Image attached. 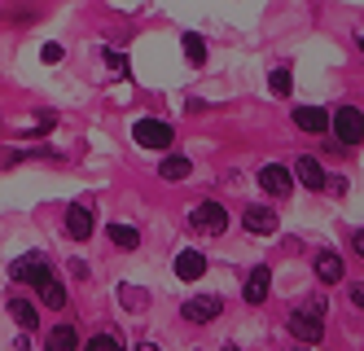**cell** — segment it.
<instances>
[{
	"label": "cell",
	"mask_w": 364,
	"mask_h": 351,
	"mask_svg": "<svg viewBox=\"0 0 364 351\" xmlns=\"http://www.w3.org/2000/svg\"><path fill=\"white\" fill-rule=\"evenodd\" d=\"M294 176H299V184H307V189H316V194H321V189H325V167L316 163V158H311V154H299V163H294Z\"/></svg>",
	"instance_id": "7c38bea8"
},
{
	"label": "cell",
	"mask_w": 364,
	"mask_h": 351,
	"mask_svg": "<svg viewBox=\"0 0 364 351\" xmlns=\"http://www.w3.org/2000/svg\"><path fill=\"white\" fill-rule=\"evenodd\" d=\"M106 237H110V246H114V251H136V246H141V233H136L132 224H110Z\"/></svg>",
	"instance_id": "e0dca14e"
},
{
	"label": "cell",
	"mask_w": 364,
	"mask_h": 351,
	"mask_svg": "<svg viewBox=\"0 0 364 351\" xmlns=\"http://www.w3.org/2000/svg\"><path fill=\"white\" fill-rule=\"evenodd\" d=\"M311 268H316V281H325V285L343 281V255H333V251H321Z\"/></svg>",
	"instance_id": "9a60e30c"
},
{
	"label": "cell",
	"mask_w": 364,
	"mask_h": 351,
	"mask_svg": "<svg viewBox=\"0 0 364 351\" xmlns=\"http://www.w3.org/2000/svg\"><path fill=\"white\" fill-rule=\"evenodd\" d=\"M106 66H110V70H114V75H119V79H123V75H127V58H123V53H114V48H110V53H106Z\"/></svg>",
	"instance_id": "cb8c5ba5"
},
{
	"label": "cell",
	"mask_w": 364,
	"mask_h": 351,
	"mask_svg": "<svg viewBox=\"0 0 364 351\" xmlns=\"http://www.w3.org/2000/svg\"><path fill=\"white\" fill-rule=\"evenodd\" d=\"M44 351H80V334H75V325H53L44 338Z\"/></svg>",
	"instance_id": "2e32d148"
},
{
	"label": "cell",
	"mask_w": 364,
	"mask_h": 351,
	"mask_svg": "<svg viewBox=\"0 0 364 351\" xmlns=\"http://www.w3.org/2000/svg\"><path fill=\"white\" fill-rule=\"evenodd\" d=\"M268 290H272V268H268V263H255L250 277H246V285H242V299H246L250 308H259V303L268 299Z\"/></svg>",
	"instance_id": "52a82bcc"
},
{
	"label": "cell",
	"mask_w": 364,
	"mask_h": 351,
	"mask_svg": "<svg viewBox=\"0 0 364 351\" xmlns=\"http://www.w3.org/2000/svg\"><path fill=\"white\" fill-rule=\"evenodd\" d=\"M259 189H264V194H272V198H285V194L294 189V176H290V167L268 163L264 172H259Z\"/></svg>",
	"instance_id": "9c48e42d"
},
{
	"label": "cell",
	"mask_w": 364,
	"mask_h": 351,
	"mask_svg": "<svg viewBox=\"0 0 364 351\" xmlns=\"http://www.w3.org/2000/svg\"><path fill=\"white\" fill-rule=\"evenodd\" d=\"M185 58H189L193 66H202V62H206V44H202V36L185 31Z\"/></svg>",
	"instance_id": "44dd1931"
},
{
	"label": "cell",
	"mask_w": 364,
	"mask_h": 351,
	"mask_svg": "<svg viewBox=\"0 0 364 351\" xmlns=\"http://www.w3.org/2000/svg\"><path fill=\"white\" fill-rule=\"evenodd\" d=\"M171 268H176V277H180V281H202V273H206V259H202L198 251H180Z\"/></svg>",
	"instance_id": "4fadbf2b"
},
{
	"label": "cell",
	"mask_w": 364,
	"mask_h": 351,
	"mask_svg": "<svg viewBox=\"0 0 364 351\" xmlns=\"http://www.w3.org/2000/svg\"><path fill=\"white\" fill-rule=\"evenodd\" d=\"M136 351H159V347H154V342H141V347H136Z\"/></svg>",
	"instance_id": "83f0119b"
},
{
	"label": "cell",
	"mask_w": 364,
	"mask_h": 351,
	"mask_svg": "<svg viewBox=\"0 0 364 351\" xmlns=\"http://www.w3.org/2000/svg\"><path fill=\"white\" fill-rule=\"evenodd\" d=\"M66 233H70L75 241H88V237H92V206L75 202V206L66 211Z\"/></svg>",
	"instance_id": "8fae6325"
},
{
	"label": "cell",
	"mask_w": 364,
	"mask_h": 351,
	"mask_svg": "<svg viewBox=\"0 0 364 351\" xmlns=\"http://www.w3.org/2000/svg\"><path fill=\"white\" fill-rule=\"evenodd\" d=\"M333 137L343 145H360L364 141V110L360 105H338L333 110Z\"/></svg>",
	"instance_id": "7a4b0ae2"
},
{
	"label": "cell",
	"mask_w": 364,
	"mask_h": 351,
	"mask_svg": "<svg viewBox=\"0 0 364 351\" xmlns=\"http://www.w3.org/2000/svg\"><path fill=\"white\" fill-rule=\"evenodd\" d=\"M294 127L321 137L325 127H333V115H325V105H294Z\"/></svg>",
	"instance_id": "ba28073f"
},
{
	"label": "cell",
	"mask_w": 364,
	"mask_h": 351,
	"mask_svg": "<svg viewBox=\"0 0 364 351\" xmlns=\"http://www.w3.org/2000/svg\"><path fill=\"white\" fill-rule=\"evenodd\" d=\"M48 277H53V273H48V263H44V255H18L14 263H9V281H22V285H44Z\"/></svg>",
	"instance_id": "277c9868"
},
{
	"label": "cell",
	"mask_w": 364,
	"mask_h": 351,
	"mask_svg": "<svg viewBox=\"0 0 364 351\" xmlns=\"http://www.w3.org/2000/svg\"><path fill=\"white\" fill-rule=\"evenodd\" d=\"M180 316H185V320H193V325H206V320L224 316V299H220V294H198V299H185Z\"/></svg>",
	"instance_id": "8992f818"
},
{
	"label": "cell",
	"mask_w": 364,
	"mask_h": 351,
	"mask_svg": "<svg viewBox=\"0 0 364 351\" xmlns=\"http://www.w3.org/2000/svg\"><path fill=\"white\" fill-rule=\"evenodd\" d=\"M268 88H272V97H290V88H294V70H290V66H272Z\"/></svg>",
	"instance_id": "ffe728a7"
},
{
	"label": "cell",
	"mask_w": 364,
	"mask_h": 351,
	"mask_svg": "<svg viewBox=\"0 0 364 351\" xmlns=\"http://www.w3.org/2000/svg\"><path fill=\"white\" fill-rule=\"evenodd\" d=\"M290 334L299 338V342H321L325 338V303H307V308H299V312H290Z\"/></svg>",
	"instance_id": "6da1fadb"
},
{
	"label": "cell",
	"mask_w": 364,
	"mask_h": 351,
	"mask_svg": "<svg viewBox=\"0 0 364 351\" xmlns=\"http://www.w3.org/2000/svg\"><path fill=\"white\" fill-rule=\"evenodd\" d=\"M355 251H360V259H364V229H355Z\"/></svg>",
	"instance_id": "4316f807"
},
{
	"label": "cell",
	"mask_w": 364,
	"mask_h": 351,
	"mask_svg": "<svg viewBox=\"0 0 364 351\" xmlns=\"http://www.w3.org/2000/svg\"><path fill=\"white\" fill-rule=\"evenodd\" d=\"M44 62H48V66L62 62V44H44Z\"/></svg>",
	"instance_id": "d4e9b609"
},
{
	"label": "cell",
	"mask_w": 364,
	"mask_h": 351,
	"mask_svg": "<svg viewBox=\"0 0 364 351\" xmlns=\"http://www.w3.org/2000/svg\"><path fill=\"white\" fill-rule=\"evenodd\" d=\"M224 351H237V347H224Z\"/></svg>",
	"instance_id": "f546056e"
},
{
	"label": "cell",
	"mask_w": 364,
	"mask_h": 351,
	"mask_svg": "<svg viewBox=\"0 0 364 351\" xmlns=\"http://www.w3.org/2000/svg\"><path fill=\"white\" fill-rule=\"evenodd\" d=\"M132 141H136L141 150H167V145L176 141V132H171V123H163V119H141V123L132 127Z\"/></svg>",
	"instance_id": "3957f363"
},
{
	"label": "cell",
	"mask_w": 364,
	"mask_h": 351,
	"mask_svg": "<svg viewBox=\"0 0 364 351\" xmlns=\"http://www.w3.org/2000/svg\"><path fill=\"white\" fill-rule=\"evenodd\" d=\"M159 176H163L167 184H180V180H189V176H193V163H189L185 154H167L163 163H159Z\"/></svg>",
	"instance_id": "5bb4252c"
},
{
	"label": "cell",
	"mask_w": 364,
	"mask_h": 351,
	"mask_svg": "<svg viewBox=\"0 0 364 351\" xmlns=\"http://www.w3.org/2000/svg\"><path fill=\"white\" fill-rule=\"evenodd\" d=\"M9 316L18 320V330H36V325H40V316H36V308H31L27 299H18V294H14V299H9Z\"/></svg>",
	"instance_id": "ac0fdd59"
},
{
	"label": "cell",
	"mask_w": 364,
	"mask_h": 351,
	"mask_svg": "<svg viewBox=\"0 0 364 351\" xmlns=\"http://www.w3.org/2000/svg\"><path fill=\"white\" fill-rule=\"evenodd\" d=\"M123 303L136 312V308H145V303H149V294H145V290H136V285H123Z\"/></svg>",
	"instance_id": "603a6c76"
},
{
	"label": "cell",
	"mask_w": 364,
	"mask_h": 351,
	"mask_svg": "<svg viewBox=\"0 0 364 351\" xmlns=\"http://www.w3.org/2000/svg\"><path fill=\"white\" fill-rule=\"evenodd\" d=\"M242 229L255 233V237L277 233V211H268V206H246V211H242Z\"/></svg>",
	"instance_id": "30bf717a"
},
{
	"label": "cell",
	"mask_w": 364,
	"mask_h": 351,
	"mask_svg": "<svg viewBox=\"0 0 364 351\" xmlns=\"http://www.w3.org/2000/svg\"><path fill=\"white\" fill-rule=\"evenodd\" d=\"M88 351H123V342H119V334H97V338H88Z\"/></svg>",
	"instance_id": "7402d4cb"
},
{
	"label": "cell",
	"mask_w": 364,
	"mask_h": 351,
	"mask_svg": "<svg viewBox=\"0 0 364 351\" xmlns=\"http://www.w3.org/2000/svg\"><path fill=\"white\" fill-rule=\"evenodd\" d=\"M40 290V299H44V308H53V312H62L66 308V290H62V281L58 277H48L44 285H36Z\"/></svg>",
	"instance_id": "d6986e66"
},
{
	"label": "cell",
	"mask_w": 364,
	"mask_h": 351,
	"mask_svg": "<svg viewBox=\"0 0 364 351\" xmlns=\"http://www.w3.org/2000/svg\"><path fill=\"white\" fill-rule=\"evenodd\" d=\"M355 44H360V53H364V31H360V36H355Z\"/></svg>",
	"instance_id": "f1b7e54d"
},
{
	"label": "cell",
	"mask_w": 364,
	"mask_h": 351,
	"mask_svg": "<svg viewBox=\"0 0 364 351\" xmlns=\"http://www.w3.org/2000/svg\"><path fill=\"white\" fill-rule=\"evenodd\" d=\"M351 308L364 312V285H351Z\"/></svg>",
	"instance_id": "484cf974"
},
{
	"label": "cell",
	"mask_w": 364,
	"mask_h": 351,
	"mask_svg": "<svg viewBox=\"0 0 364 351\" xmlns=\"http://www.w3.org/2000/svg\"><path fill=\"white\" fill-rule=\"evenodd\" d=\"M189 224H193L198 233H211V237H215V233L228 229V211H224L220 202H198V206L189 211Z\"/></svg>",
	"instance_id": "5b68a950"
}]
</instances>
